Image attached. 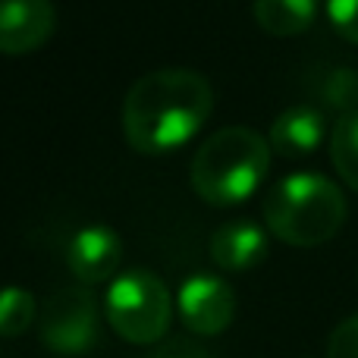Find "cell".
<instances>
[{
	"instance_id": "6da1fadb",
	"label": "cell",
	"mask_w": 358,
	"mask_h": 358,
	"mask_svg": "<svg viewBox=\"0 0 358 358\" xmlns=\"http://www.w3.org/2000/svg\"><path fill=\"white\" fill-rule=\"evenodd\" d=\"M214 110V88L195 69H155L129 88L123 104L126 142L161 157L198 136Z\"/></svg>"
},
{
	"instance_id": "9a60e30c",
	"label": "cell",
	"mask_w": 358,
	"mask_h": 358,
	"mask_svg": "<svg viewBox=\"0 0 358 358\" xmlns=\"http://www.w3.org/2000/svg\"><path fill=\"white\" fill-rule=\"evenodd\" d=\"M327 16L336 35L358 44V0H327Z\"/></svg>"
},
{
	"instance_id": "7c38bea8",
	"label": "cell",
	"mask_w": 358,
	"mask_h": 358,
	"mask_svg": "<svg viewBox=\"0 0 358 358\" xmlns=\"http://www.w3.org/2000/svg\"><path fill=\"white\" fill-rule=\"evenodd\" d=\"M330 161L340 179L358 192V110L343 113L330 136Z\"/></svg>"
},
{
	"instance_id": "30bf717a",
	"label": "cell",
	"mask_w": 358,
	"mask_h": 358,
	"mask_svg": "<svg viewBox=\"0 0 358 358\" xmlns=\"http://www.w3.org/2000/svg\"><path fill=\"white\" fill-rule=\"evenodd\" d=\"M267 255V233L255 220L223 223L210 236V258L223 271H248Z\"/></svg>"
},
{
	"instance_id": "5b68a950",
	"label": "cell",
	"mask_w": 358,
	"mask_h": 358,
	"mask_svg": "<svg viewBox=\"0 0 358 358\" xmlns=\"http://www.w3.org/2000/svg\"><path fill=\"white\" fill-rule=\"evenodd\" d=\"M101 311L98 299L85 286H66L54 292L41 315V343L54 355L82 358L98 343Z\"/></svg>"
},
{
	"instance_id": "ba28073f",
	"label": "cell",
	"mask_w": 358,
	"mask_h": 358,
	"mask_svg": "<svg viewBox=\"0 0 358 358\" xmlns=\"http://www.w3.org/2000/svg\"><path fill=\"white\" fill-rule=\"evenodd\" d=\"M123 261V239L104 223L82 227L66 245V264L76 280L88 286H98L117 273Z\"/></svg>"
},
{
	"instance_id": "9c48e42d",
	"label": "cell",
	"mask_w": 358,
	"mask_h": 358,
	"mask_svg": "<svg viewBox=\"0 0 358 358\" xmlns=\"http://www.w3.org/2000/svg\"><path fill=\"white\" fill-rule=\"evenodd\" d=\"M324 113L317 107L299 104V107H286L271 126V148L277 151L280 157H289V161H299V157H308L321 148L324 142Z\"/></svg>"
},
{
	"instance_id": "8992f818",
	"label": "cell",
	"mask_w": 358,
	"mask_h": 358,
	"mask_svg": "<svg viewBox=\"0 0 358 358\" xmlns=\"http://www.w3.org/2000/svg\"><path fill=\"white\" fill-rule=\"evenodd\" d=\"M179 317H182L185 330L195 336H217L233 324L236 315V296L229 283L210 273H195L179 286Z\"/></svg>"
},
{
	"instance_id": "3957f363",
	"label": "cell",
	"mask_w": 358,
	"mask_h": 358,
	"mask_svg": "<svg viewBox=\"0 0 358 358\" xmlns=\"http://www.w3.org/2000/svg\"><path fill=\"white\" fill-rule=\"evenodd\" d=\"M264 223L286 245H324L346 223V198L334 179L321 173H289L267 192Z\"/></svg>"
},
{
	"instance_id": "277c9868",
	"label": "cell",
	"mask_w": 358,
	"mask_h": 358,
	"mask_svg": "<svg viewBox=\"0 0 358 358\" xmlns=\"http://www.w3.org/2000/svg\"><path fill=\"white\" fill-rule=\"evenodd\" d=\"M107 324L132 346H155L167 336L173 305L164 280L151 271H126L110 283L104 299Z\"/></svg>"
},
{
	"instance_id": "8fae6325",
	"label": "cell",
	"mask_w": 358,
	"mask_h": 358,
	"mask_svg": "<svg viewBox=\"0 0 358 358\" xmlns=\"http://www.w3.org/2000/svg\"><path fill=\"white\" fill-rule=\"evenodd\" d=\"M317 0H255V19L273 38H292L311 29Z\"/></svg>"
},
{
	"instance_id": "52a82bcc",
	"label": "cell",
	"mask_w": 358,
	"mask_h": 358,
	"mask_svg": "<svg viewBox=\"0 0 358 358\" xmlns=\"http://www.w3.org/2000/svg\"><path fill=\"white\" fill-rule=\"evenodd\" d=\"M57 13L50 0H0V54L22 57L50 41Z\"/></svg>"
},
{
	"instance_id": "5bb4252c",
	"label": "cell",
	"mask_w": 358,
	"mask_h": 358,
	"mask_svg": "<svg viewBox=\"0 0 358 358\" xmlns=\"http://www.w3.org/2000/svg\"><path fill=\"white\" fill-rule=\"evenodd\" d=\"M321 98L340 113L358 110V73L355 69H334L321 85Z\"/></svg>"
},
{
	"instance_id": "7a4b0ae2",
	"label": "cell",
	"mask_w": 358,
	"mask_h": 358,
	"mask_svg": "<svg viewBox=\"0 0 358 358\" xmlns=\"http://www.w3.org/2000/svg\"><path fill=\"white\" fill-rule=\"evenodd\" d=\"M271 142L248 126H227L198 145L192 189L214 208H236L255 195L271 167Z\"/></svg>"
},
{
	"instance_id": "4fadbf2b",
	"label": "cell",
	"mask_w": 358,
	"mask_h": 358,
	"mask_svg": "<svg viewBox=\"0 0 358 358\" xmlns=\"http://www.w3.org/2000/svg\"><path fill=\"white\" fill-rule=\"evenodd\" d=\"M38 317V299L22 286H6L0 289V336L13 340L22 336Z\"/></svg>"
},
{
	"instance_id": "e0dca14e",
	"label": "cell",
	"mask_w": 358,
	"mask_h": 358,
	"mask_svg": "<svg viewBox=\"0 0 358 358\" xmlns=\"http://www.w3.org/2000/svg\"><path fill=\"white\" fill-rule=\"evenodd\" d=\"M148 358H210V352L204 346H198L195 340L176 336V340H167L164 346H157Z\"/></svg>"
},
{
	"instance_id": "2e32d148",
	"label": "cell",
	"mask_w": 358,
	"mask_h": 358,
	"mask_svg": "<svg viewBox=\"0 0 358 358\" xmlns=\"http://www.w3.org/2000/svg\"><path fill=\"white\" fill-rule=\"evenodd\" d=\"M327 358H358V315L346 317L327 340Z\"/></svg>"
}]
</instances>
